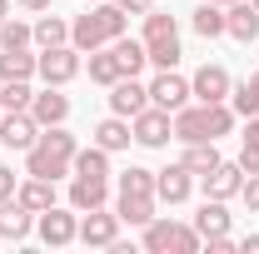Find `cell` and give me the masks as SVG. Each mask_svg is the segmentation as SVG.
Instances as JSON below:
<instances>
[{
    "instance_id": "cell-40",
    "label": "cell",
    "mask_w": 259,
    "mask_h": 254,
    "mask_svg": "<svg viewBox=\"0 0 259 254\" xmlns=\"http://www.w3.org/2000/svg\"><path fill=\"white\" fill-rule=\"evenodd\" d=\"M239 170H244V175H259V150H254V145H244V155H239Z\"/></svg>"
},
{
    "instance_id": "cell-38",
    "label": "cell",
    "mask_w": 259,
    "mask_h": 254,
    "mask_svg": "<svg viewBox=\"0 0 259 254\" xmlns=\"http://www.w3.org/2000/svg\"><path fill=\"white\" fill-rule=\"evenodd\" d=\"M239 194H244V204H249V209L259 215V175H249V180L239 185Z\"/></svg>"
},
{
    "instance_id": "cell-19",
    "label": "cell",
    "mask_w": 259,
    "mask_h": 254,
    "mask_svg": "<svg viewBox=\"0 0 259 254\" xmlns=\"http://www.w3.org/2000/svg\"><path fill=\"white\" fill-rule=\"evenodd\" d=\"M105 199H110V185H105V180L75 175V185H70V204H75V209H100Z\"/></svg>"
},
{
    "instance_id": "cell-10",
    "label": "cell",
    "mask_w": 259,
    "mask_h": 254,
    "mask_svg": "<svg viewBox=\"0 0 259 254\" xmlns=\"http://www.w3.org/2000/svg\"><path fill=\"white\" fill-rule=\"evenodd\" d=\"M40 239H45V244H55V249H60V244H70V239H80V224H75V215L50 204V209L40 215Z\"/></svg>"
},
{
    "instance_id": "cell-13",
    "label": "cell",
    "mask_w": 259,
    "mask_h": 254,
    "mask_svg": "<svg viewBox=\"0 0 259 254\" xmlns=\"http://www.w3.org/2000/svg\"><path fill=\"white\" fill-rule=\"evenodd\" d=\"M239 185H244V170L229 164V159H220V164L204 175V194H209V199H229V194H239Z\"/></svg>"
},
{
    "instance_id": "cell-28",
    "label": "cell",
    "mask_w": 259,
    "mask_h": 254,
    "mask_svg": "<svg viewBox=\"0 0 259 254\" xmlns=\"http://www.w3.org/2000/svg\"><path fill=\"white\" fill-rule=\"evenodd\" d=\"M35 45H40V50H50V45H65V40H70V25H65L60 15H40V25H35Z\"/></svg>"
},
{
    "instance_id": "cell-3",
    "label": "cell",
    "mask_w": 259,
    "mask_h": 254,
    "mask_svg": "<svg viewBox=\"0 0 259 254\" xmlns=\"http://www.w3.org/2000/svg\"><path fill=\"white\" fill-rule=\"evenodd\" d=\"M115 239H120V215H105V204H100V209H85V220H80V244L110 249Z\"/></svg>"
},
{
    "instance_id": "cell-24",
    "label": "cell",
    "mask_w": 259,
    "mask_h": 254,
    "mask_svg": "<svg viewBox=\"0 0 259 254\" xmlns=\"http://www.w3.org/2000/svg\"><path fill=\"white\" fill-rule=\"evenodd\" d=\"M190 175H209L214 164H220V150H214V140H194V145H185V159H180Z\"/></svg>"
},
{
    "instance_id": "cell-41",
    "label": "cell",
    "mask_w": 259,
    "mask_h": 254,
    "mask_svg": "<svg viewBox=\"0 0 259 254\" xmlns=\"http://www.w3.org/2000/svg\"><path fill=\"white\" fill-rule=\"evenodd\" d=\"M209 254H234V239H229V234H214V239H209Z\"/></svg>"
},
{
    "instance_id": "cell-50",
    "label": "cell",
    "mask_w": 259,
    "mask_h": 254,
    "mask_svg": "<svg viewBox=\"0 0 259 254\" xmlns=\"http://www.w3.org/2000/svg\"><path fill=\"white\" fill-rule=\"evenodd\" d=\"M0 115H5V110H0Z\"/></svg>"
},
{
    "instance_id": "cell-43",
    "label": "cell",
    "mask_w": 259,
    "mask_h": 254,
    "mask_svg": "<svg viewBox=\"0 0 259 254\" xmlns=\"http://www.w3.org/2000/svg\"><path fill=\"white\" fill-rule=\"evenodd\" d=\"M244 145H254V150H259V115H249V125H244Z\"/></svg>"
},
{
    "instance_id": "cell-6",
    "label": "cell",
    "mask_w": 259,
    "mask_h": 254,
    "mask_svg": "<svg viewBox=\"0 0 259 254\" xmlns=\"http://www.w3.org/2000/svg\"><path fill=\"white\" fill-rule=\"evenodd\" d=\"M145 105H150V90H145V85H140L135 75H120V80L110 85V110H115V115L135 120V115H140Z\"/></svg>"
},
{
    "instance_id": "cell-27",
    "label": "cell",
    "mask_w": 259,
    "mask_h": 254,
    "mask_svg": "<svg viewBox=\"0 0 259 254\" xmlns=\"http://www.w3.org/2000/svg\"><path fill=\"white\" fill-rule=\"evenodd\" d=\"M145 55H150V65H160V70H175L180 65V35H164V40H145Z\"/></svg>"
},
{
    "instance_id": "cell-37",
    "label": "cell",
    "mask_w": 259,
    "mask_h": 254,
    "mask_svg": "<svg viewBox=\"0 0 259 254\" xmlns=\"http://www.w3.org/2000/svg\"><path fill=\"white\" fill-rule=\"evenodd\" d=\"M194 249H199V229L180 224V234H175V254H194Z\"/></svg>"
},
{
    "instance_id": "cell-20",
    "label": "cell",
    "mask_w": 259,
    "mask_h": 254,
    "mask_svg": "<svg viewBox=\"0 0 259 254\" xmlns=\"http://www.w3.org/2000/svg\"><path fill=\"white\" fill-rule=\"evenodd\" d=\"M115 215H120V224H145L155 220V194H120V204H115Z\"/></svg>"
},
{
    "instance_id": "cell-29",
    "label": "cell",
    "mask_w": 259,
    "mask_h": 254,
    "mask_svg": "<svg viewBox=\"0 0 259 254\" xmlns=\"http://www.w3.org/2000/svg\"><path fill=\"white\" fill-rule=\"evenodd\" d=\"M35 90L25 85V80H0V110L10 115V110H30Z\"/></svg>"
},
{
    "instance_id": "cell-17",
    "label": "cell",
    "mask_w": 259,
    "mask_h": 254,
    "mask_svg": "<svg viewBox=\"0 0 259 254\" xmlns=\"http://www.w3.org/2000/svg\"><path fill=\"white\" fill-rule=\"evenodd\" d=\"M194 229H199V239H214V234H229V215H225V199H209V194H204V204H199V215H194Z\"/></svg>"
},
{
    "instance_id": "cell-21",
    "label": "cell",
    "mask_w": 259,
    "mask_h": 254,
    "mask_svg": "<svg viewBox=\"0 0 259 254\" xmlns=\"http://www.w3.org/2000/svg\"><path fill=\"white\" fill-rule=\"evenodd\" d=\"M110 50H115V60H120V75H140V70L150 65V55H145V40H130V35H120V40H110Z\"/></svg>"
},
{
    "instance_id": "cell-1",
    "label": "cell",
    "mask_w": 259,
    "mask_h": 254,
    "mask_svg": "<svg viewBox=\"0 0 259 254\" xmlns=\"http://www.w3.org/2000/svg\"><path fill=\"white\" fill-rule=\"evenodd\" d=\"M35 75H40L45 85L75 80V75H80V50H75V45H50L45 55H35Z\"/></svg>"
},
{
    "instance_id": "cell-16",
    "label": "cell",
    "mask_w": 259,
    "mask_h": 254,
    "mask_svg": "<svg viewBox=\"0 0 259 254\" xmlns=\"http://www.w3.org/2000/svg\"><path fill=\"white\" fill-rule=\"evenodd\" d=\"M15 199H20L30 215H45V209L55 204V180H40V175H30V180L15 190Z\"/></svg>"
},
{
    "instance_id": "cell-33",
    "label": "cell",
    "mask_w": 259,
    "mask_h": 254,
    "mask_svg": "<svg viewBox=\"0 0 259 254\" xmlns=\"http://www.w3.org/2000/svg\"><path fill=\"white\" fill-rule=\"evenodd\" d=\"M35 35H30V25H20V20H0V50H20V45H30Z\"/></svg>"
},
{
    "instance_id": "cell-12",
    "label": "cell",
    "mask_w": 259,
    "mask_h": 254,
    "mask_svg": "<svg viewBox=\"0 0 259 254\" xmlns=\"http://www.w3.org/2000/svg\"><path fill=\"white\" fill-rule=\"evenodd\" d=\"M169 120H175V140H180V145L209 140V110H204V105H194V110L185 105V110H175Z\"/></svg>"
},
{
    "instance_id": "cell-8",
    "label": "cell",
    "mask_w": 259,
    "mask_h": 254,
    "mask_svg": "<svg viewBox=\"0 0 259 254\" xmlns=\"http://www.w3.org/2000/svg\"><path fill=\"white\" fill-rule=\"evenodd\" d=\"M190 190H194V175L185 170V164L155 170V199H164V204H180V199H190Z\"/></svg>"
},
{
    "instance_id": "cell-46",
    "label": "cell",
    "mask_w": 259,
    "mask_h": 254,
    "mask_svg": "<svg viewBox=\"0 0 259 254\" xmlns=\"http://www.w3.org/2000/svg\"><path fill=\"white\" fill-rule=\"evenodd\" d=\"M5 15H10V0H0V20H5Z\"/></svg>"
},
{
    "instance_id": "cell-30",
    "label": "cell",
    "mask_w": 259,
    "mask_h": 254,
    "mask_svg": "<svg viewBox=\"0 0 259 254\" xmlns=\"http://www.w3.org/2000/svg\"><path fill=\"white\" fill-rule=\"evenodd\" d=\"M90 80H95V85H115V80H120L115 50H90Z\"/></svg>"
},
{
    "instance_id": "cell-15",
    "label": "cell",
    "mask_w": 259,
    "mask_h": 254,
    "mask_svg": "<svg viewBox=\"0 0 259 254\" xmlns=\"http://www.w3.org/2000/svg\"><path fill=\"white\" fill-rule=\"evenodd\" d=\"M225 35H234V40H254L259 35V10L249 0H234L225 10Z\"/></svg>"
},
{
    "instance_id": "cell-23",
    "label": "cell",
    "mask_w": 259,
    "mask_h": 254,
    "mask_svg": "<svg viewBox=\"0 0 259 254\" xmlns=\"http://www.w3.org/2000/svg\"><path fill=\"white\" fill-rule=\"evenodd\" d=\"M70 170H75V175H90V180H110V150H100V145H90V150H75Z\"/></svg>"
},
{
    "instance_id": "cell-39",
    "label": "cell",
    "mask_w": 259,
    "mask_h": 254,
    "mask_svg": "<svg viewBox=\"0 0 259 254\" xmlns=\"http://www.w3.org/2000/svg\"><path fill=\"white\" fill-rule=\"evenodd\" d=\"M15 190H20V175L0 164V199H10V194H15Z\"/></svg>"
},
{
    "instance_id": "cell-5",
    "label": "cell",
    "mask_w": 259,
    "mask_h": 254,
    "mask_svg": "<svg viewBox=\"0 0 259 254\" xmlns=\"http://www.w3.org/2000/svg\"><path fill=\"white\" fill-rule=\"evenodd\" d=\"M150 105H160V110H185L190 105V80H180L175 70H160L155 75V85H150Z\"/></svg>"
},
{
    "instance_id": "cell-34",
    "label": "cell",
    "mask_w": 259,
    "mask_h": 254,
    "mask_svg": "<svg viewBox=\"0 0 259 254\" xmlns=\"http://www.w3.org/2000/svg\"><path fill=\"white\" fill-rule=\"evenodd\" d=\"M229 110H234V115H244V120L259 115V95H254V85H249V80H244L239 90H229Z\"/></svg>"
},
{
    "instance_id": "cell-36",
    "label": "cell",
    "mask_w": 259,
    "mask_h": 254,
    "mask_svg": "<svg viewBox=\"0 0 259 254\" xmlns=\"http://www.w3.org/2000/svg\"><path fill=\"white\" fill-rule=\"evenodd\" d=\"M204 110H209V140H220V135L234 130V110H229L225 100H220V105H204Z\"/></svg>"
},
{
    "instance_id": "cell-11",
    "label": "cell",
    "mask_w": 259,
    "mask_h": 254,
    "mask_svg": "<svg viewBox=\"0 0 259 254\" xmlns=\"http://www.w3.org/2000/svg\"><path fill=\"white\" fill-rule=\"evenodd\" d=\"M25 175H40V180H65V175H70V159L55 155V150H45V145L35 140L30 150H25Z\"/></svg>"
},
{
    "instance_id": "cell-2",
    "label": "cell",
    "mask_w": 259,
    "mask_h": 254,
    "mask_svg": "<svg viewBox=\"0 0 259 254\" xmlns=\"http://www.w3.org/2000/svg\"><path fill=\"white\" fill-rule=\"evenodd\" d=\"M130 130H135V140H140L145 150H160L164 140H175V120H169V110H160V105H145V110L130 120Z\"/></svg>"
},
{
    "instance_id": "cell-44",
    "label": "cell",
    "mask_w": 259,
    "mask_h": 254,
    "mask_svg": "<svg viewBox=\"0 0 259 254\" xmlns=\"http://www.w3.org/2000/svg\"><path fill=\"white\" fill-rule=\"evenodd\" d=\"M239 249H244V254H259V234H249V239H244Z\"/></svg>"
},
{
    "instance_id": "cell-42",
    "label": "cell",
    "mask_w": 259,
    "mask_h": 254,
    "mask_svg": "<svg viewBox=\"0 0 259 254\" xmlns=\"http://www.w3.org/2000/svg\"><path fill=\"white\" fill-rule=\"evenodd\" d=\"M115 5H120L125 15H145V10H150V0H115Z\"/></svg>"
},
{
    "instance_id": "cell-7",
    "label": "cell",
    "mask_w": 259,
    "mask_h": 254,
    "mask_svg": "<svg viewBox=\"0 0 259 254\" xmlns=\"http://www.w3.org/2000/svg\"><path fill=\"white\" fill-rule=\"evenodd\" d=\"M35 140H40V125L30 120V110H10V115H0V145H10V150H30Z\"/></svg>"
},
{
    "instance_id": "cell-35",
    "label": "cell",
    "mask_w": 259,
    "mask_h": 254,
    "mask_svg": "<svg viewBox=\"0 0 259 254\" xmlns=\"http://www.w3.org/2000/svg\"><path fill=\"white\" fill-rule=\"evenodd\" d=\"M164 35H180L175 15H160V10H145V40H164Z\"/></svg>"
},
{
    "instance_id": "cell-31",
    "label": "cell",
    "mask_w": 259,
    "mask_h": 254,
    "mask_svg": "<svg viewBox=\"0 0 259 254\" xmlns=\"http://www.w3.org/2000/svg\"><path fill=\"white\" fill-rule=\"evenodd\" d=\"M194 30L204 35V40H214V35H225V10H220L214 0H204V5L194 10Z\"/></svg>"
},
{
    "instance_id": "cell-47",
    "label": "cell",
    "mask_w": 259,
    "mask_h": 254,
    "mask_svg": "<svg viewBox=\"0 0 259 254\" xmlns=\"http://www.w3.org/2000/svg\"><path fill=\"white\" fill-rule=\"evenodd\" d=\"M249 85H254V95H259V70H254V75H249Z\"/></svg>"
},
{
    "instance_id": "cell-26",
    "label": "cell",
    "mask_w": 259,
    "mask_h": 254,
    "mask_svg": "<svg viewBox=\"0 0 259 254\" xmlns=\"http://www.w3.org/2000/svg\"><path fill=\"white\" fill-rule=\"evenodd\" d=\"M175 234H180V224H175V220H160V215H155V220L145 224V249H150V254L175 249Z\"/></svg>"
},
{
    "instance_id": "cell-25",
    "label": "cell",
    "mask_w": 259,
    "mask_h": 254,
    "mask_svg": "<svg viewBox=\"0 0 259 254\" xmlns=\"http://www.w3.org/2000/svg\"><path fill=\"white\" fill-rule=\"evenodd\" d=\"M35 75V55L20 45V50H0V80H30Z\"/></svg>"
},
{
    "instance_id": "cell-22",
    "label": "cell",
    "mask_w": 259,
    "mask_h": 254,
    "mask_svg": "<svg viewBox=\"0 0 259 254\" xmlns=\"http://www.w3.org/2000/svg\"><path fill=\"white\" fill-rule=\"evenodd\" d=\"M130 140H135V130L125 125V115H110V120H100V125H95V145H100V150H110V155L125 150Z\"/></svg>"
},
{
    "instance_id": "cell-14",
    "label": "cell",
    "mask_w": 259,
    "mask_h": 254,
    "mask_svg": "<svg viewBox=\"0 0 259 254\" xmlns=\"http://www.w3.org/2000/svg\"><path fill=\"white\" fill-rule=\"evenodd\" d=\"M30 234V209L10 194V199H0V239H10V244H20Z\"/></svg>"
},
{
    "instance_id": "cell-4",
    "label": "cell",
    "mask_w": 259,
    "mask_h": 254,
    "mask_svg": "<svg viewBox=\"0 0 259 254\" xmlns=\"http://www.w3.org/2000/svg\"><path fill=\"white\" fill-rule=\"evenodd\" d=\"M190 95L199 100V105H220V100H229V70L225 65H199L190 80Z\"/></svg>"
},
{
    "instance_id": "cell-9",
    "label": "cell",
    "mask_w": 259,
    "mask_h": 254,
    "mask_svg": "<svg viewBox=\"0 0 259 254\" xmlns=\"http://www.w3.org/2000/svg\"><path fill=\"white\" fill-rule=\"evenodd\" d=\"M65 115H70V100H65L60 90H55V85H45V90H40V95L30 100V120H35L40 130L65 125Z\"/></svg>"
},
{
    "instance_id": "cell-18",
    "label": "cell",
    "mask_w": 259,
    "mask_h": 254,
    "mask_svg": "<svg viewBox=\"0 0 259 254\" xmlns=\"http://www.w3.org/2000/svg\"><path fill=\"white\" fill-rule=\"evenodd\" d=\"M70 45H75V50H100V45H110V35H105V25H100L95 10L80 15V20L70 25Z\"/></svg>"
},
{
    "instance_id": "cell-45",
    "label": "cell",
    "mask_w": 259,
    "mask_h": 254,
    "mask_svg": "<svg viewBox=\"0 0 259 254\" xmlns=\"http://www.w3.org/2000/svg\"><path fill=\"white\" fill-rule=\"evenodd\" d=\"M25 10H50V0H20Z\"/></svg>"
},
{
    "instance_id": "cell-32",
    "label": "cell",
    "mask_w": 259,
    "mask_h": 254,
    "mask_svg": "<svg viewBox=\"0 0 259 254\" xmlns=\"http://www.w3.org/2000/svg\"><path fill=\"white\" fill-rule=\"evenodd\" d=\"M120 194H155V170L130 164L125 175H120Z\"/></svg>"
},
{
    "instance_id": "cell-49",
    "label": "cell",
    "mask_w": 259,
    "mask_h": 254,
    "mask_svg": "<svg viewBox=\"0 0 259 254\" xmlns=\"http://www.w3.org/2000/svg\"><path fill=\"white\" fill-rule=\"evenodd\" d=\"M249 5H254V10H259V0H249Z\"/></svg>"
},
{
    "instance_id": "cell-48",
    "label": "cell",
    "mask_w": 259,
    "mask_h": 254,
    "mask_svg": "<svg viewBox=\"0 0 259 254\" xmlns=\"http://www.w3.org/2000/svg\"><path fill=\"white\" fill-rule=\"evenodd\" d=\"M214 5H234V0H214Z\"/></svg>"
}]
</instances>
